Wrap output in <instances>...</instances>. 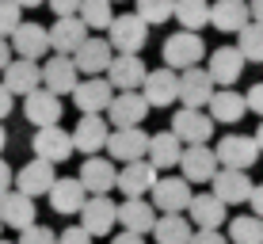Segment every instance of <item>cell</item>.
<instances>
[{"mask_svg": "<svg viewBox=\"0 0 263 244\" xmlns=\"http://www.w3.org/2000/svg\"><path fill=\"white\" fill-rule=\"evenodd\" d=\"M145 42H149V27L134 12L115 15L111 27H107V46H111V53H141Z\"/></svg>", "mask_w": 263, "mask_h": 244, "instance_id": "1", "label": "cell"}, {"mask_svg": "<svg viewBox=\"0 0 263 244\" xmlns=\"http://www.w3.org/2000/svg\"><path fill=\"white\" fill-rule=\"evenodd\" d=\"M160 58H164V65L172 73H183V69L198 65V61L206 58V42L198 39L195 31H179V34H168L164 39V50H160Z\"/></svg>", "mask_w": 263, "mask_h": 244, "instance_id": "2", "label": "cell"}, {"mask_svg": "<svg viewBox=\"0 0 263 244\" xmlns=\"http://www.w3.org/2000/svg\"><path fill=\"white\" fill-rule=\"evenodd\" d=\"M168 130L179 138V145H210L214 138V119L206 111H191V107H179L172 115Z\"/></svg>", "mask_w": 263, "mask_h": 244, "instance_id": "3", "label": "cell"}, {"mask_svg": "<svg viewBox=\"0 0 263 244\" xmlns=\"http://www.w3.org/2000/svg\"><path fill=\"white\" fill-rule=\"evenodd\" d=\"M107 157H115V164H130V160H145L149 149V134L141 126H119L107 134Z\"/></svg>", "mask_w": 263, "mask_h": 244, "instance_id": "4", "label": "cell"}, {"mask_svg": "<svg viewBox=\"0 0 263 244\" xmlns=\"http://www.w3.org/2000/svg\"><path fill=\"white\" fill-rule=\"evenodd\" d=\"M214 157H217V168L248 172L259 160V149H256V141H252L248 134H225V138L214 145Z\"/></svg>", "mask_w": 263, "mask_h": 244, "instance_id": "5", "label": "cell"}, {"mask_svg": "<svg viewBox=\"0 0 263 244\" xmlns=\"http://www.w3.org/2000/svg\"><path fill=\"white\" fill-rule=\"evenodd\" d=\"M153 210L157 214H183L187 202H191V183H187L183 176H157V183H153Z\"/></svg>", "mask_w": 263, "mask_h": 244, "instance_id": "6", "label": "cell"}, {"mask_svg": "<svg viewBox=\"0 0 263 244\" xmlns=\"http://www.w3.org/2000/svg\"><path fill=\"white\" fill-rule=\"evenodd\" d=\"M115 198L111 195H88V202L80 206V229L88 233V237H107V233H115Z\"/></svg>", "mask_w": 263, "mask_h": 244, "instance_id": "7", "label": "cell"}, {"mask_svg": "<svg viewBox=\"0 0 263 244\" xmlns=\"http://www.w3.org/2000/svg\"><path fill=\"white\" fill-rule=\"evenodd\" d=\"M138 92L145 96L149 111H153V107H172V103L179 99V73H172L168 65H160V69H149Z\"/></svg>", "mask_w": 263, "mask_h": 244, "instance_id": "8", "label": "cell"}, {"mask_svg": "<svg viewBox=\"0 0 263 244\" xmlns=\"http://www.w3.org/2000/svg\"><path fill=\"white\" fill-rule=\"evenodd\" d=\"M8 46H12L15 58L23 61H42L50 53V34L42 23H20L12 34H8Z\"/></svg>", "mask_w": 263, "mask_h": 244, "instance_id": "9", "label": "cell"}, {"mask_svg": "<svg viewBox=\"0 0 263 244\" xmlns=\"http://www.w3.org/2000/svg\"><path fill=\"white\" fill-rule=\"evenodd\" d=\"M210 195H214L221 206H244V202H248V195H252V179H248V172L217 168V176L210 179Z\"/></svg>", "mask_w": 263, "mask_h": 244, "instance_id": "10", "label": "cell"}, {"mask_svg": "<svg viewBox=\"0 0 263 244\" xmlns=\"http://www.w3.org/2000/svg\"><path fill=\"white\" fill-rule=\"evenodd\" d=\"M145 73H149V69H145V61L138 58V53H115L111 65H107V73H103V80L111 88H119V92H138Z\"/></svg>", "mask_w": 263, "mask_h": 244, "instance_id": "11", "label": "cell"}, {"mask_svg": "<svg viewBox=\"0 0 263 244\" xmlns=\"http://www.w3.org/2000/svg\"><path fill=\"white\" fill-rule=\"evenodd\" d=\"M217 92L210 73H206L202 65H191L179 73V103L191 107V111H206V103H210V96Z\"/></svg>", "mask_w": 263, "mask_h": 244, "instance_id": "12", "label": "cell"}, {"mask_svg": "<svg viewBox=\"0 0 263 244\" xmlns=\"http://www.w3.org/2000/svg\"><path fill=\"white\" fill-rule=\"evenodd\" d=\"M160 172L149 164V160H130V164L119 168V176H115V191H122L126 198H145L153 191V183H157Z\"/></svg>", "mask_w": 263, "mask_h": 244, "instance_id": "13", "label": "cell"}, {"mask_svg": "<svg viewBox=\"0 0 263 244\" xmlns=\"http://www.w3.org/2000/svg\"><path fill=\"white\" fill-rule=\"evenodd\" d=\"M244 65H248V61L240 58V50H237V46H217V50H210V61H206V73H210L214 88H233V84L240 80Z\"/></svg>", "mask_w": 263, "mask_h": 244, "instance_id": "14", "label": "cell"}, {"mask_svg": "<svg viewBox=\"0 0 263 244\" xmlns=\"http://www.w3.org/2000/svg\"><path fill=\"white\" fill-rule=\"evenodd\" d=\"M69 96H72V103H77L80 115H103L107 103H111V96H115V88L107 84L103 77H84V80H77V88H72Z\"/></svg>", "mask_w": 263, "mask_h": 244, "instance_id": "15", "label": "cell"}, {"mask_svg": "<svg viewBox=\"0 0 263 244\" xmlns=\"http://www.w3.org/2000/svg\"><path fill=\"white\" fill-rule=\"evenodd\" d=\"M107 126H141L145 122V115H149V103H145V96L141 92H119V96H111V103H107Z\"/></svg>", "mask_w": 263, "mask_h": 244, "instance_id": "16", "label": "cell"}, {"mask_svg": "<svg viewBox=\"0 0 263 244\" xmlns=\"http://www.w3.org/2000/svg\"><path fill=\"white\" fill-rule=\"evenodd\" d=\"M107 134H111V126H107V119H103V115H80L77 130L69 134V138H72V153L96 157V153L107 145Z\"/></svg>", "mask_w": 263, "mask_h": 244, "instance_id": "17", "label": "cell"}, {"mask_svg": "<svg viewBox=\"0 0 263 244\" xmlns=\"http://www.w3.org/2000/svg\"><path fill=\"white\" fill-rule=\"evenodd\" d=\"M31 149H34V157L46 160V164H61V160L72 157V138H69V130H61V126H42V130L34 134Z\"/></svg>", "mask_w": 263, "mask_h": 244, "instance_id": "18", "label": "cell"}, {"mask_svg": "<svg viewBox=\"0 0 263 244\" xmlns=\"http://www.w3.org/2000/svg\"><path fill=\"white\" fill-rule=\"evenodd\" d=\"M179 168H183L187 183H210V179L217 176V157H214L210 145H183Z\"/></svg>", "mask_w": 263, "mask_h": 244, "instance_id": "19", "label": "cell"}, {"mask_svg": "<svg viewBox=\"0 0 263 244\" xmlns=\"http://www.w3.org/2000/svg\"><path fill=\"white\" fill-rule=\"evenodd\" d=\"M69 58H72V65H77V73H84V77H103L115 53H111V46H107V39H84L77 50L69 53Z\"/></svg>", "mask_w": 263, "mask_h": 244, "instance_id": "20", "label": "cell"}, {"mask_svg": "<svg viewBox=\"0 0 263 244\" xmlns=\"http://www.w3.org/2000/svg\"><path fill=\"white\" fill-rule=\"evenodd\" d=\"M53 164H46V160H27V164L12 176V183H15V191L20 195H27V198H39V195H46L50 187H53Z\"/></svg>", "mask_w": 263, "mask_h": 244, "instance_id": "21", "label": "cell"}, {"mask_svg": "<svg viewBox=\"0 0 263 244\" xmlns=\"http://www.w3.org/2000/svg\"><path fill=\"white\" fill-rule=\"evenodd\" d=\"M61 96H53V92H46V88H34L31 96L23 99V115H27V122L31 126H58L61 122Z\"/></svg>", "mask_w": 263, "mask_h": 244, "instance_id": "22", "label": "cell"}, {"mask_svg": "<svg viewBox=\"0 0 263 244\" xmlns=\"http://www.w3.org/2000/svg\"><path fill=\"white\" fill-rule=\"evenodd\" d=\"M39 69H42V88H46V92H53V96H69L72 88H77V80H80L77 65H72V58H61V53L46 58Z\"/></svg>", "mask_w": 263, "mask_h": 244, "instance_id": "23", "label": "cell"}, {"mask_svg": "<svg viewBox=\"0 0 263 244\" xmlns=\"http://www.w3.org/2000/svg\"><path fill=\"white\" fill-rule=\"evenodd\" d=\"M0 84H4L12 96H31L34 88H42V69H39V61L12 58V61L4 65V80H0Z\"/></svg>", "mask_w": 263, "mask_h": 244, "instance_id": "24", "label": "cell"}, {"mask_svg": "<svg viewBox=\"0 0 263 244\" xmlns=\"http://www.w3.org/2000/svg\"><path fill=\"white\" fill-rule=\"evenodd\" d=\"M115 160L111 157H88L84 168H80V187H84L88 195H111L115 191Z\"/></svg>", "mask_w": 263, "mask_h": 244, "instance_id": "25", "label": "cell"}, {"mask_svg": "<svg viewBox=\"0 0 263 244\" xmlns=\"http://www.w3.org/2000/svg\"><path fill=\"white\" fill-rule=\"evenodd\" d=\"M34 218H39V210H34V198L20 195L12 187V191L0 195V225H8V229H27V225H34Z\"/></svg>", "mask_w": 263, "mask_h": 244, "instance_id": "26", "label": "cell"}, {"mask_svg": "<svg viewBox=\"0 0 263 244\" xmlns=\"http://www.w3.org/2000/svg\"><path fill=\"white\" fill-rule=\"evenodd\" d=\"M46 34H50V50L69 58L88 39V27L80 23V15H61V20H53V27H46Z\"/></svg>", "mask_w": 263, "mask_h": 244, "instance_id": "27", "label": "cell"}, {"mask_svg": "<svg viewBox=\"0 0 263 244\" xmlns=\"http://www.w3.org/2000/svg\"><path fill=\"white\" fill-rule=\"evenodd\" d=\"M229 206H221L210 191H202V195H191V202H187V221L195 225V229H221L225 218H229Z\"/></svg>", "mask_w": 263, "mask_h": 244, "instance_id": "28", "label": "cell"}, {"mask_svg": "<svg viewBox=\"0 0 263 244\" xmlns=\"http://www.w3.org/2000/svg\"><path fill=\"white\" fill-rule=\"evenodd\" d=\"M115 218H119V225H122L126 233H138V237H145V233H153L157 210H153L149 198H122L119 210H115Z\"/></svg>", "mask_w": 263, "mask_h": 244, "instance_id": "29", "label": "cell"}, {"mask_svg": "<svg viewBox=\"0 0 263 244\" xmlns=\"http://www.w3.org/2000/svg\"><path fill=\"white\" fill-rule=\"evenodd\" d=\"M206 115L214 119V126H237L244 115H248V107H244V96H237V88H217L210 96V103H206Z\"/></svg>", "mask_w": 263, "mask_h": 244, "instance_id": "30", "label": "cell"}, {"mask_svg": "<svg viewBox=\"0 0 263 244\" xmlns=\"http://www.w3.org/2000/svg\"><path fill=\"white\" fill-rule=\"evenodd\" d=\"M50 206L58 214H65V218H72V214H80V206L88 202V191L80 187V179L77 176H61V179H53V187H50Z\"/></svg>", "mask_w": 263, "mask_h": 244, "instance_id": "31", "label": "cell"}, {"mask_svg": "<svg viewBox=\"0 0 263 244\" xmlns=\"http://www.w3.org/2000/svg\"><path fill=\"white\" fill-rule=\"evenodd\" d=\"M179 153H183V145H179V138L172 130H160L149 138V149H145V160H149L157 172H172L179 164Z\"/></svg>", "mask_w": 263, "mask_h": 244, "instance_id": "32", "label": "cell"}, {"mask_svg": "<svg viewBox=\"0 0 263 244\" xmlns=\"http://www.w3.org/2000/svg\"><path fill=\"white\" fill-rule=\"evenodd\" d=\"M210 23L225 34H237L240 27H248V0H214L210 4Z\"/></svg>", "mask_w": 263, "mask_h": 244, "instance_id": "33", "label": "cell"}, {"mask_svg": "<svg viewBox=\"0 0 263 244\" xmlns=\"http://www.w3.org/2000/svg\"><path fill=\"white\" fill-rule=\"evenodd\" d=\"M195 233V225L183 218V214H157V221H153V237L157 244H187Z\"/></svg>", "mask_w": 263, "mask_h": 244, "instance_id": "34", "label": "cell"}, {"mask_svg": "<svg viewBox=\"0 0 263 244\" xmlns=\"http://www.w3.org/2000/svg\"><path fill=\"white\" fill-rule=\"evenodd\" d=\"M172 15L179 20L183 31H202L210 23V0H176V12Z\"/></svg>", "mask_w": 263, "mask_h": 244, "instance_id": "35", "label": "cell"}, {"mask_svg": "<svg viewBox=\"0 0 263 244\" xmlns=\"http://www.w3.org/2000/svg\"><path fill=\"white\" fill-rule=\"evenodd\" d=\"M77 15H80V23H84L88 31H107L111 20H115V4L111 0H80Z\"/></svg>", "mask_w": 263, "mask_h": 244, "instance_id": "36", "label": "cell"}, {"mask_svg": "<svg viewBox=\"0 0 263 244\" xmlns=\"http://www.w3.org/2000/svg\"><path fill=\"white\" fill-rule=\"evenodd\" d=\"M229 244H263V218L256 214H240V218H229Z\"/></svg>", "mask_w": 263, "mask_h": 244, "instance_id": "37", "label": "cell"}, {"mask_svg": "<svg viewBox=\"0 0 263 244\" xmlns=\"http://www.w3.org/2000/svg\"><path fill=\"white\" fill-rule=\"evenodd\" d=\"M176 12V0H134V15L145 20V27L153 23H168Z\"/></svg>", "mask_w": 263, "mask_h": 244, "instance_id": "38", "label": "cell"}, {"mask_svg": "<svg viewBox=\"0 0 263 244\" xmlns=\"http://www.w3.org/2000/svg\"><path fill=\"white\" fill-rule=\"evenodd\" d=\"M237 50L244 61H263V27L259 23H248L237 31Z\"/></svg>", "mask_w": 263, "mask_h": 244, "instance_id": "39", "label": "cell"}, {"mask_svg": "<svg viewBox=\"0 0 263 244\" xmlns=\"http://www.w3.org/2000/svg\"><path fill=\"white\" fill-rule=\"evenodd\" d=\"M20 23H23V8L15 0H0V39H8Z\"/></svg>", "mask_w": 263, "mask_h": 244, "instance_id": "40", "label": "cell"}, {"mask_svg": "<svg viewBox=\"0 0 263 244\" xmlns=\"http://www.w3.org/2000/svg\"><path fill=\"white\" fill-rule=\"evenodd\" d=\"M15 244H58V237H53L50 225H39V221H34V225H27V229L20 233V240H15Z\"/></svg>", "mask_w": 263, "mask_h": 244, "instance_id": "41", "label": "cell"}, {"mask_svg": "<svg viewBox=\"0 0 263 244\" xmlns=\"http://www.w3.org/2000/svg\"><path fill=\"white\" fill-rule=\"evenodd\" d=\"M244 107H248L252 115H259V122H263V80L248 88V96H244Z\"/></svg>", "mask_w": 263, "mask_h": 244, "instance_id": "42", "label": "cell"}, {"mask_svg": "<svg viewBox=\"0 0 263 244\" xmlns=\"http://www.w3.org/2000/svg\"><path fill=\"white\" fill-rule=\"evenodd\" d=\"M187 244H229V240H225L221 229H195Z\"/></svg>", "mask_w": 263, "mask_h": 244, "instance_id": "43", "label": "cell"}, {"mask_svg": "<svg viewBox=\"0 0 263 244\" xmlns=\"http://www.w3.org/2000/svg\"><path fill=\"white\" fill-rule=\"evenodd\" d=\"M42 4H46V8H50V12H53V15H58V20H61V15H77V8H80V0H42Z\"/></svg>", "mask_w": 263, "mask_h": 244, "instance_id": "44", "label": "cell"}, {"mask_svg": "<svg viewBox=\"0 0 263 244\" xmlns=\"http://www.w3.org/2000/svg\"><path fill=\"white\" fill-rule=\"evenodd\" d=\"M58 244H92V237H88L80 225H72V229H65V233H58Z\"/></svg>", "mask_w": 263, "mask_h": 244, "instance_id": "45", "label": "cell"}, {"mask_svg": "<svg viewBox=\"0 0 263 244\" xmlns=\"http://www.w3.org/2000/svg\"><path fill=\"white\" fill-rule=\"evenodd\" d=\"M248 206H252V214H256V218H263V183H252Z\"/></svg>", "mask_w": 263, "mask_h": 244, "instance_id": "46", "label": "cell"}, {"mask_svg": "<svg viewBox=\"0 0 263 244\" xmlns=\"http://www.w3.org/2000/svg\"><path fill=\"white\" fill-rule=\"evenodd\" d=\"M12 107H15V96H12V92H8V88H4V84H0V122H4V119H8V115H12Z\"/></svg>", "mask_w": 263, "mask_h": 244, "instance_id": "47", "label": "cell"}, {"mask_svg": "<svg viewBox=\"0 0 263 244\" xmlns=\"http://www.w3.org/2000/svg\"><path fill=\"white\" fill-rule=\"evenodd\" d=\"M12 176H15L12 164H8V160L0 157V195H4V191H12Z\"/></svg>", "mask_w": 263, "mask_h": 244, "instance_id": "48", "label": "cell"}, {"mask_svg": "<svg viewBox=\"0 0 263 244\" xmlns=\"http://www.w3.org/2000/svg\"><path fill=\"white\" fill-rule=\"evenodd\" d=\"M248 20L263 27V0H248Z\"/></svg>", "mask_w": 263, "mask_h": 244, "instance_id": "49", "label": "cell"}, {"mask_svg": "<svg viewBox=\"0 0 263 244\" xmlns=\"http://www.w3.org/2000/svg\"><path fill=\"white\" fill-rule=\"evenodd\" d=\"M111 244H145V237H138V233H126V229H122Z\"/></svg>", "mask_w": 263, "mask_h": 244, "instance_id": "50", "label": "cell"}, {"mask_svg": "<svg viewBox=\"0 0 263 244\" xmlns=\"http://www.w3.org/2000/svg\"><path fill=\"white\" fill-rule=\"evenodd\" d=\"M8 61H12V46H8V39H0V73H4Z\"/></svg>", "mask_w": 263, "mask_h": 244, "instance_id": "51", "label": "cell"}, {"mask_svg": "<svg viewBox=\"0 0 263 244\" xmlns=\"http://www.w3.org/2000/svg\"><path fill=\"white\" fill-rule=\"evenodd\" d=\"M252 141H256V149H259V157H263V122L256 126V134H252Z\"/></svg>", "mask_w": 263, "mask_h": 244, "instance_id": "52", "label": "cell"}, {"mask_svg": "<svg viewBox=\"0 0 263 244\" xmlns=\"http://www.w3.org/2000/svg\"><path fill=\"white\" fill-rule=\"evenodd\" d=\"M20 8H42V0H15Z\"/></svg>", "mask_w": 263, "mask_h": 244, "instance_id": "53", "label": "cell"}, {"mask_svg": "<svg viewBox=\"0 0 263 244\" xmlns=\"http://www.w3.org/2000/svg\"><path fill=\"white\" fill-rule=\"evenodd\" d=\"M4 145H8V130L0 126V153H4Z\"/></svg>", "mask_w": 263, "mask_h": 244, "instance_id": "54", "label": "cell"}, {"mask_svg": "<svg viewBox=\"0 0 263 244\" xmlns=\"http://www.w3.org/2000/svg\"><path fill=\"white\" fill-rule=\"evenodd\" d=\"M0 244H12V240H0Z\"/></svg>", "mask_w": 263, "mask_h": 244, "instance_id": "55", "label": "cell"}, {"mask_svg": "<svg viewBox=\"0 0 263 244\" xmlns=\"http://www.w3.org/2000/svg\"><path fill=\"white\" fill-rule=\"evenodd\" d=\"M0 229H4V225H0Z\"/></svg>", "mask_w": 263, "mask_h": 244, "instance_id": "56", "label": "cell"}, {"mask_svg": "<svg viewBox=\"0 0 263 244\" xmlns=\"http://www.w3.org/2000/svg\"><path fill=\"white\" fill-rule=\"evenodd\" d=\"M111 4H115V0H111Z\"/></svg>", "mask_w": 263, "mask_h": 244, "instance_id": "57", "label": "cell"}]
</instances>
